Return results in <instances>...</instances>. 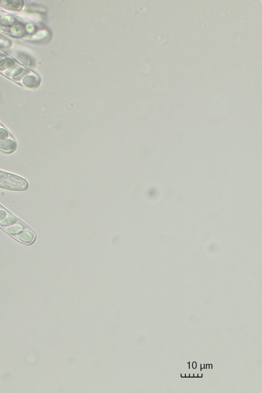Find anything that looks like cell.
I'll return each instance as SVG.
<instances>
[{
    "label": "cell",
    "mask_w": 262,
    "mask_h": 393,
    "mask_svg": "<svg viewBox=\"0 0 262 393\" xmlns=\"http://www.w3.org/2000/svg\"><path fill=\"white\" fill-rule=\"evenodd\" d=\"M23 230V227L21 225L19 224H16V225H11L7 227L5 229L6 232L10 234H16V233H18L19 232L22 231Z\"/></svg>",
    "instance_id": "cell-3"
},
{
    "label": "cell",
    "mask_w": 262,
    "mask_h": 393,
    "mask_svg": "<svg viewBox=\"0 0 262 393\" xmlns=\"http://www.w3.org/2000/svg\"><path fill=\"white\" fill-rule=\"evenodd\" d=\"M7 214L5 211L2 210H0V221L3 220L6 218Z\"/></svg>",
    "instance_id": "cell-5"
},
{
    "label": "cell",
    "mask_w": 262,
    "mask_h": 393,
    "mask_svg": "<svg viewBox=\"0 0 262 393\" xmlns=\"http://www.w3.org/2000/svg\"><path fill=\"white\" fill-rule=\"evenodd\" d=\"M17 221V219L13 215H9L4 219L0 221V224L3 225H10Z\"/></svg>",
    "instance_id": "cell-4"
},
{
    "label": "cell",
    "mask_w": 262,
    "mask_h": 393,
    "mask_svg": "<svg viewBox=\"0 0 262 393\" xmlns=\"http://www.w3.org/2000/svg\"><path fill=\"white\" fill-rule=\"evenodd\" d=\"M18 238L23 242L25 243H31L33 241V236L31 232L29 231H23L18 233Z\"/></svg>",
    "instance_id": "cell-2"
},
{
    "label": "cell",
    "mask_w": 262,
    "mask_h": 393,
    "mask_svg": "<svg viewBox=\"0 0 262 393\" xmlns=\"http://www.w3.org/2000/svg\"><path fill=\"white\" fill-rule=\"evenodd\" d=\"M196 366H197V363H196V362H193V367L194 369H195V368H196Z\"/></svg>",
    "instance_id": "cell-6"
},
{
    "label": "cell",
    "mask_w": 262,
    "mask_h": 393,
    "mask_svg": "<svg viewBox=\"0 0 262 393\" xmlns=\"http://www.w3.org/2000/svg\"><path fill=\"white\" fill-rule=\"evenodd\" d=\"M0 187L10 190H26L28 187L25 180L11 174L0 172Z\"/></svg>",
    "instance_id": "cell-1"
},
{
    "label": "cell",
    "mask_w": 262,
    "mask_h": 393,
    "mask_svg": "<svg viewBox=\"0 0 262 393\" xmlns=\"http://www.w3.org/2000/svg\"><path fill=\"white\" fill-rule=\"evenodd\" d=\"M201 367L202 368H203V367H204V366H203V365H202Z\"/></svg>",
    "instance_id": "cell-7"
}]
</instances>
